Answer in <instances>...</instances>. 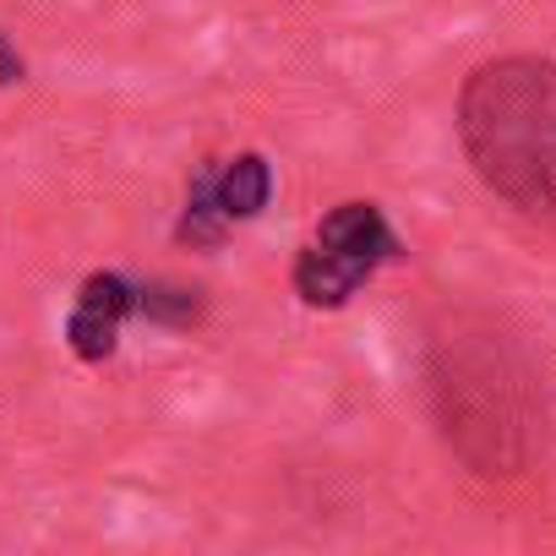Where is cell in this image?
Segmentation results:
<instances>
[{
	"label": "cell",
	"instance_id": "5b68a950",
	"mask_svg": "<svg viewBox=\"0 0 556 556\" xmlns=\"http://www.w3.org/2000/svg\"><path fill=\"white\" fill-rule=\"evenodd\" d=\"M191 186L207 191V202L218 207L224 224H240V218H256L273 197V169L262 153H235V159H218V164H202L191 175Z\"/></svg>",
	"mask_w": 556,
	"mask_h": 556
},
{
	"label": "cell",
	"instance_id": "52a82bcc",
	"mask_svg": "<svg viewBox=\"0 0 556 556\" xmlns=\"http://www.w3.org/2000/svg\"><path fill=\"white\" fill-rule=\"evenodd\" d=\"M0 83H23V55L0 39Z\"/></svg>",
	"mask_w": 556,
	"mask_h": 556
},
{
	"label": "cell",
	"instance_id": "6da1fadb",
	"mask_svg": "<svg viewBox=\"0 0 556 556\" xmlns=\"http://www.w3.org/2000/svg\"><path fill=\"white\" fill-rule=\"evenodd\" d=\"M458 142L502 202L556 218V61L507 55L469 72Z\"/></svg>",
	"mask_w": 556,
	"mask_h": 556
},
{
	"label": "cell",
	"instance_id": "277c9868",
	"mask_svg": "<svg viewBox=\"0 0 556 556\" xmlns=\"http://www.w3.org/2000/svg\"><path fill=\"white\" fill-rule=\"evenodd\" d=\"M131 312H137V290L126 285V278H121V273H93L88 285L77 290V306H72V317H66V344H72V355L88 361V366L110 361Z\"/></svg>",
	"mask_w": 556,
	"mask_h": 556
},
{
	"label": "cell",
	"instance_id": "7a4b0ae2",
	"mask_svg": "<svg viewBox=\"0 0 556 556\" xmlns=\"http://www.w3.org/2000/svg\"><path fill=\"white\" fill-rule=\"evenodd\" d=\"M437 409L447 442L480 475H518L545 442L540 382L513 344L496 333L437 344Z\"/></svg>",
	"mask_w": 556,
	"mask_h": 556
},
{
	"label": "cell",
	"instance_id": "3957f363",
	"mask_svg": "<svg viewBox=\"0 0 556 556\" xmlns=\"http://www.w3.org/2000/svg\"><path fill=\"white\" fill-rule=\"evenodd\" d=\"M399 256V240L377 202H344L317 224V240L295 262V290L306 306H344L366 278Z\"/></svg>",
	"mask_w": 556,
	"mask_h": 556
},
{
	"label": "cell",
	"instance_id": "8992f818",
	"mask_svg": "<svg viewBox=\"0 0 556 556\" xmlns=\"http://www.w3.org/2000/svg\"><path fill=\"white\" fill-rule=\"evenodd\" d=\"M137 312L159 328H191L197 323V295L180 290V285H148V290H137Z\"/></svg>",
	"mask_w": 556,
	"mask_h": 556
}]
</instances>
